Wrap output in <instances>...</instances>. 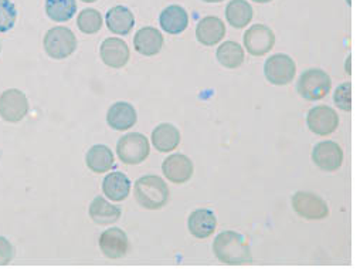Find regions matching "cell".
Here are the masks:
<instances>
[{"instance_id":"obj_1","label":"cell","mask_w":360,"mask_h":277,"mask_svg":"<svg viewBox=\"0 0 360 277\" xmlns=\"http://www.w3.org/2000/svg\"><path fill=\"white\" fill-rule=\"evenodd\" d=\"M213 250L216 257L226 264H247L252 260L247 240L233 230L220 233L213 243Z\"/></svg>"},{"instance_id":"obj_2","label":"cell","mask_w":360,"mask_h":277,"mask_svg":"<svg viewBox=\"0 0 360 277\" xmlns=\"http://www.w3.org/2000/svg\"><path fill=\"white\" fill-rule=\"evenodd\" d=\"M135 199L145 209H162L169 201V188L166 182L156 175L139 178L135 182Z\"/></svg>"},{"instance_id":"obj_3","label":"cell","mask_w":360,"mask_h":277,"mask_svg":"<svg viewBox=\"0 0 360 277\" xmlns=\"http://www.w3.org/2000/svg\"><path fill=\"white\" fill-rule=\"evenodd\" d=\"M300 96L308 101L322 100L332 88V80L328 73L321 68L307 70L298 81Z\"/></svg>"},{"instance_id":"obj_4","label":"cell","mask_w":360,"mask_h":277,"mask_svg":"<svg viewBox=\"0 0 360 277\" xmlns=\"http://www.w3.org/2000/svg\"><path fill=\"white\" fill-rule=\"evenodd\" d=\"M75 49L77 39L68 27H53L44 36V50L54 60L67 59L75 51Z\"/></svg>"},{"instance_id":"obj_5","label":"cell","mask_w":360,"mask_h":277,"mask_svg":"<svg viewBox=\"0 0 360 277\" xmlns=\"http://www.w3.org/2000/svg\"><path fill=\"white\" fill-rule=\"evenodd\" d=\"M149 141L143 134L131 133L122 137L117 144V154L124 164L139 165L149 155Z\"/></svg>"},{"instance_id":"obj_6","label":"cell","mask_w":360,"mask_h":277,"mask_svg":"<svg viewBox=\"0 0 360 277\" xmlns=\"http://www.w3.org/2000/svg\"><path fill=\"white\" fill-rule=\"evenodd\" d=\"M29 113V100L23 91L11 88L0 96V117L8 123H19Z\"/></svg>"},{"instance_id":"obj_7","label":"cell","mask_w":360,"mask_h":277,"mask_svg":"<svg viewBox=\"0 0 360 277\" xmlns=\"http://www.w3.org/2000/svg\"><path fill=\"white\" fill-rule=\"evenodd\" d=\"M297 73L295 61L287 54H274L265 61L264 74L265 78L274 85L290 84Z\"/></svg>"},{"instance_id":"obj_8","label":"cell","mask_w":360,"mask_h":277,"mask_svg":"<svg viewBox=\"0 0 360 277\" xmlns=\"http://www.w3.org/2000/svg\"><path fill=\"white\" fill-rule=\"evenodd\" d=\"M292 207L300 216L309 221L325 219L329 215L326 202L311 192H297L292 197Z\"/></svg>"},{"instance_id":"obj_9","label":"cell","mask_w":360,"mask_h":277,"mask_svg":"<svg viewBox=\"0 0 360 277\" xmlns=\"http://www.w3.org/2000/svg\"><path fill=\"white\" fill-rule=\"evenodd\" d=\"M276 35L268 26L254 25L244 35V46L252 56H264L273 50Z\"/></svg>"},{"instance_id":"obj_10","label":"cell","mask_w":360,"mask_h":277,"mask_svg":"<svg viewBox=\"0 0 360 277\" xmlns=\"http://www.w3.org/2000/svg\"><path fill=\"white\" fill-rule=\"evenodd\" d=\"M307 124L314 134L325 137L336 131L339 125V117L333 109L328 106H318L308 113Z\"/></svg>"},{"instance_id":"obj_11","label":"cell","mask_w":360,"mask_h":277,"mask_svg":"<svg viewBox=\"0 0 360 277\" xmlns=\"http://www.w3.org/2000/svg\"><path fill=\"white\" fill-rule=\"evenodd\" d=\"M312 161L322 171L333 172L343 164V151L333 141L319 142L312 151Z\"/></svg>"},{"instance_id":"obj_12","label":"cell","mask_w":360,"mask_h":277,"mask_svg":"<svg viewBox=\"0 0 360 277\" xmlns=\"http://www.w3.org/2000/svg\"><path fill=\"white\" fill-rule=\"evenodd\" d=\"M163 175L173 183H185L193 175V162L182 154H173L162 164Z\"/></svg>"},{"instance_id":"obj_13","label":"cell","mask_w":360,"mask_h":277,"mask_svg":"<svg viewBox=\"0 0 360 277\" xmlns=\"http://www.w3.org/2000/svg\"><path fill=\"white\" fill-rule=\"evenodd\" d=\"M128 236L118 228H110L100 236V249L108 259H121L128 253Z\"/></svg>"},{"instance_id":"obj_14","label":"cell","mask_w":360,"mask_h":277,"mask_svg":"<svg viewBox=\"0 0 360 277\" xmlns=\"http://www.w3.org/2000/svg\"><path fill=\"white\" fill-rule=\"evenodd\" d=\"M100 53L103 61L112 68H122L131 57L128 44L118 37H110L104 40Z\"/></svg>"},{"instance_id":"obj_15","label":"cell","mask_w":360,"mask_h":277,"mask_svg":"<svg viewBox=\"0 0 360 277\" xmlns=\"http://www.w3.org/2000/svg\"><path fill=\"white\" fill-rule=\"evenodd\" d=\"M138 121V114L129 103H115L107 114V123L117 131H127L132 128Z\"/></svg>"},{"instance_id":"obj_16","label":"cell","mask_w":360,"mask_h":277,"mask_svg":"<svg viewBox=\"0 0 360 277\" xmlns=\"http://www.w3.org/2000/svg\"><path fill=\"white\" fill-rule=\"evenodd\" d=\"M160 27L169 35H179L186 30L189 25V16L182 6H167L159 16Z\"/></svg>"},{"instance_id":"obj_17","label":"cell","mask_w":360,"mask_h":277,"mask_svg":"<svg viewBox=\"0 0 360 277\" xmlns=\"http://www.w3.org/2000/svg\"><path fill=\"white\" fill-rule=\"evenodd\" d=\"M135 50L142 56H156L162 50L163 36L155 27H143L134 37Z\"/></svg>"},{"instance_id":"obj_18","label":"cell","mask_w":360,"mask_h":277,"mask_svg":"<svg viewBox=\"0 0 360 277\" xmlns=\"http://www.w3.org/2000/svg\"><path fill=\"white\" fill-rule=\"evenodd\" d=\"M189 232L198 239H207L212 236L217 226L216 215L209 209L195 211L188 221Z\"/></svg>"},{"instance_id":"obj_19","label":"cell","mask_w":360,"mask_h":277,"mask_svg":"<svg viewBox=\"0 0 360 277\" xmlns=\"http://www.w3.org/2000/svg\"><path fill=\"white\" fill-rule=\"evenodd\" d=\"M103 191L108 199L114 202H121L129 195L131 180L122 172L108 173L103 182Z\"/></svg>"},{"instance_id":"obj_20","label":"cell","mask_w":360,"mask_h":277,"mask_svg":"<svg viewBox=\"0 0 360 277\" xmlns=\"http://www.w3.org/2000/svg\"><path fill=\"white\" fill-rule=\"evenodd\" d=\"M226 35L224 23L214 16H207L202 19L196 27V37L205 46L217 44Z\"/></svg>"},{"instance_id":"obj_21","label":"cell","mask_w":360,"mask_h":277,"mask_svg":"<svg viewBox=\"0 0 360 277\" xmlns=\"http://www.w3.org/2000/svg\"><path fill=\"white\" fill-rule=\"evenodd\" d=\"M107 27L114 35L127 36L135 26L134 13L125 6H115L108 11L105 18Z\"/></svg>"},{"instance_id":"obj_22","label":"cell","mask_w":360,"mask_h":277,"mask_svg":"<svg viewBox=\"0 0 360 277\" xmlns=\"http://www.w3.org/2000/svg\"><path fill=\"white\" fill-rule=\"evenodd\" d=\"M89 216L98 225H111L121 218V209L103 197H97L89 205Z\"/></svg>"},{"instance_id":"obj_23","label":"cell","mask_w":360,"mask_h":277,"mask_svg":"<svg viewBox=\"0 0 360 277\" xmlns=\"http://www.w3.org/2000/svg\"><path fill=\"white\" fill-rule=\"evenodd\" d=\"M152 142L159 152H170L180 142V133L172 124H160L152 133Z\"/></svg>"},{"instance_id":"obj_24","label":"cell","mask_w":360,"mask_h":277,"mask_svg":"<svg viewBox=\"0 0 360 277\" xmlns=\"http://www.w3.org/2000/svg\"><path fill=\"white\" fill-rule=\"evenodd\" d=\"M86 166L96 173H104L114 166V154L107 145H94L86 152Z\"/></svg>"},{"instance_id":"obj_25","label":"cell","mask_w":360,"mask_h":277,"mask_svg":"<svg viewBox=\"0 0 360 277\" xmlns=\"http://www.w3.org/2000/svg\"><path fill=\"white\" fill-rule=\"evenodd\" d=\"M226 18L230 26L243 29L252 19V8L245 0H231L226 8Z\"/></svg>"},{"instance_id":"obj_26","label":"cell","mask_w":360,"mask_h":277,"mask_svg":"<svg viewBox=\"0 0 360 277\" xmlns=\"http://www.w3.org/2000/svg\"><path fill=\"white\" fill-rule=\"evenodd\" d=\"M75 12V0H46V13L53 22H68L74 18Z\"/></svg>"},{"instance_id":"obj_27","label":"cell","mask_w":360,"mask_h":277,"mask_svg":"<svg viewBox=\"0 0 360 277\" xmlns=\"http://www.w3.org/2000/svg\"><path fill=\"white\" fill-rule=\"evenodd\" d=\"M217 60L226 68H237L244 61V50L236 42H226L217 49Z\"/></svg>"},{"instance_id":"obj_28","label":"cell","mask_w":360,"mask_h":277,"mask_svg":"<svg viewBox=\"0 0 360 277\" xmlns=\"http://www.w3.org/2000/svg\"><path fill=\"white\" fill-rule=\"evenodd\" d=\"M77 26L85 35H96L103 27V16L96 9H84L77 19Z\"/></svg>"},{"instance_id":"obj_29","label":"cell","mask_w":360,"mask_h":277,"mask_svg":"<svg viewBox=\"0 0 360 277\" xmlns=\"http://www.w3.org/2000/svg\"><path fill=\"white\" fill-rule=\"evenodd\" d=\"M18 11L12 0H0V33H6L15 27Z\"/></svg>"},{"instance_id":"obj_30","label":"cell","mask_w":360,"mask_h":277,"mask_svg":"<svg viewBox=\"0 0 360 277\" xmlns=\"http://www.w3.org/2000/svg\"><path fill=\"white\" fill-rule=\"evenodd\" d=\"M333 100L336 107H339L343 111H350L352 110V84L350 82L340 84L335 91Z\"/></svg>"},{"instance_id":"obj_31","label":"cell","mask_w":360,"mask_h":277,"mask_svg":"<svg viewBox=\"0 0 360 277\" xmlns=\"http://www.w3.org/2000/svg\"><path fill=\"white\" fill-rule=\"evenodd\" d=\"M15 254L12 243L6 239L0 236V266H6L12 261Z\"/></svg>"},{"instance_id":"obj_32","label":"cell","mask_w":360,"mask_h":277,"mask_svg":"<svg viewBox=\"0 0 360 277\" xmlns=\"http://www.w3.org/2000/svg\"><path fill=\"white\" fill-rule=\"evenodd\" d=\"M203 2H207V4H219V2H223V0H203Z\"/></svg>"},{"instance_id":"obj_33","label":"cell","mask_w":360,"mask_h":277,"mask_svg":"<svg viewBox=\"0 0 360 277\" xmlns=\"http://www.w3.org/2000/svg\"><path fill=\"white\" fill-rule=\"evenodd\" d=\"M257 4H268V2H273V0H254Z\"/></svg>"},{"instance_id":"obj_34","label":"cell","mask_w":360,"mask_h":277,"mask_svg":"<svg viewBox=\"0 0 360 277\" xmlns=\"http://www.w3.org/2000/svg\"><path fill=\"white\" fill-rule=\"evenodd\" d=\"M84 4H94V2H97V0H82Z\"/></svg>"},{"instance_id":"obj_35","label":"cell","mask_w":360,"mask_h":277,"mask_svg":"<svg viewBox=\"0 0 360 277\" xmlns=\"http://www.w3.org/2000/svg\"><path fill=\"white\" fill-rule=\"evenodd\" d=\"M0 50H2V46H0Z\"/></svg>"}]
</instances>
